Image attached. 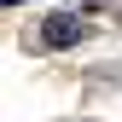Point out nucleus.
<instances>
[{
	"label": "nucleus",
	"instance_id": "obj_1",
	"mask_svg": "<svg viewBox=\"0 0 122 122\" xmlns=\"http://www.w3.org/2000/svg\"><path fill=\"white\" fill-rule=\"evenodd\" d=\"M41 41H47V47H76V41H81V18H70V12H52V18L41 23Z\"/></svg>",
	"mask_w": 122,
	"mask_h": 122
}]
</instances>
